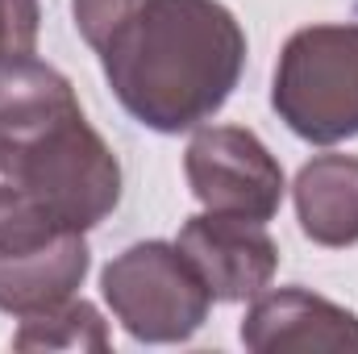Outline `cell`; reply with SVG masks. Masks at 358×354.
<instances>
[{"label": "cell", "mask_w": 358, "mask_h": 354, "mask_svg": "<svg viewBox=\"0 0 358 354\" xmlns=\"http://www.w3.org/2000/svg\"><path fill=\"white\" fill-rule=\"evenodd\" d=\"M121 204V163L71 80L21 59L0 67V250L88 234Z\"/></svg>", "instance_id": "6da1fadb"}, {"label": "cell", "mask_w": 358, "mask_h": 354, "mask_svg": "<svg viewBox=\"0 0 358 354\" xmlns=\"http://www.w3.org/2000/svg\"><path fill=\"white\" fill-rule=\"evenodd\" d=\"M121 108L155 129L208 125L246 71V29L221 0H71Z\"/></svg>", "instance_id": "7a4b0ae2"}, {"label": "cell", "mask_w": 358, "mask_h": 354, "mask_svg": "<svg viewBox=\"0 0 358 354\" xmlns=\"http://www.w3.org/2000/svg\"><path fill=\"white\" fill-rule=\"evenodd\" d=\"M271 108L313 146L358 138V21L296 29L275 63Z\"/></svg>", "instance_id": "3957f363"}, {"label": "cell", "mask_w": 358, "mask_h": 354, "mask_svg": "<svg viewBox=\"0 0 358 354\" xmlns=\"http://www.w3.org/2000/svg\"><path fill=\"white\" fill-rule=\"evenodd\" d=\"M104 304L121 321V330L150 346L187 342L213 309V296L196 267L176 242L150 238L125 246L100 275Z\"/></svg>", "instance_id": "277c9868"}, {"label": "cell", "mask_w": 358, "mask_h": 354, "mask_svg": "<svg viewBox=\"0 0 358 354\" xmlns=\"http://www.w3.org/2000/svg\"><path fill=\"white\" fill-rule=\"evenodd\" d=\"M183 176L208 213L271 221L283 204V167L255 129L200 125L183 150Z\"/></svg>", "instance_id": "5b68a950"}, {"label": "cell", "mask_w": 358, "mask_h": 354, "mask_svg": "<svg viewBox=\"0 0 358 354\" xmlns=\"http://www.w3.org/2000/svg\"><path fill=\"white\" fill-rule=\"evenodd\" d=\"M176 246L187 255L217 304L255 300L279 271V246L267 234V221L234 213H196L183 221Z\"/></svg>", "instance_id": "8992f818"}, {"label": "cell", "mask_w": 358, "mask_h": 354, "mask_svg": "<svg viewBox=\"0 0 358 354\" xmlns=\"http://www.w3.org/2000/svg\"><path fill=\"white\" fill-rule=\"evenodd\" d=\"M242 346L255 354L279 351H358V317L350 309L292 283L259 292L242 317Z\"/></svg>", "instance_id": "52a82bcc"}, {"label": "cell", "mask_w": 358, "mask_h": 354, "mask_svg": "<svg viewBox=\"0 0 358 354\" xmlns=\"http://www.w3.org/2000/svg\"><path fill=\"white\" fill-rule=\"evenodd\" d=\"M92 267V250L84 234H63L42 246L0 250V313L34 317L63 300H71Z\"/></svg>", "instance_id": "ba28073f"}, {"label": "cell", "mask_w": 358, "mask_h": 354, "mask_svg": "<svg viewBox=\"0 0 358 354\" xmlns=\"http://www.w3.org/2000/svg\"><path fill=\"white\" fill-rule=\"evenodd\" d=\"M296 221L308 242L358 246V155H313L292 183Z\"/></svg>", "instance_id": "9c48e42d"}, {"label": "cell", "mask_w": 358, "mask_h": 354, "mask_svg": "<svg viewBox=\"0 0 358 354\" xmlns=\"http://www.w3.org/2000/svg\"><path fill=\"white\" fill-rule=\"evenodd\" d=\"M108 325L88 300H63L46 313L21 317L13 351H108Z\"/></svg>", "instance_id": "30bf717a"}, {"label": "cell", "mask_w": 358, "mask_h": 354, "mask_svg": "<svg viewBox=\"0 0 358 354\" xmlns=\"http://www.w3.org/2000/svg\"><path fill=\"white\" fill-rule=\"evenodd\" d=\"M42 29V4L38 0H0V67L34 59Z\"/></svg>", "instance_id": "8fae6325"}]
</instances>
